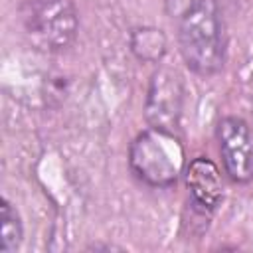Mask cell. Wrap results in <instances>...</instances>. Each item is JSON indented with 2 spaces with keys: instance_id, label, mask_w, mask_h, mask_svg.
I'll list each match as a JSON object with an SVG mask.
<instances>
[{
  "instance_id": "6da1fadb",
  "label": "cell",
  "mask_w": 253,
  "mask_h": 253,
  "mask_svg": "<svg viewBox=\"0 0 253 253\" xmlns=\"http://www.w3.org/2000/svg\"><path fill=\"white\" fill-rule=\"evenodd\" d=\"M178 45L184 63L198 75L217 73L225 59L223 18L215 0H194L180 16Z\"/></svg>"
},
{
  "instance_id": "7a4b0ae2",
  "label": "cell",
  "mask_w": 253,
  "mask_h": 253,
  "mask_svg": "<svg viewBox=\"0 0 253 253\" xmlns=\"http://www.w3.org/2000/svg\"><path fill=\"white\" fill-rule=\"evenodd\" d=\"M184 158L180 138L170 130L152 126L136 134L128 148V166L132 174L152 188L174 186L182 174Z\"/></svg>"
},
{
  "instance_id": "3957f363",
  "label": "cell",
  "mask_w": 253,
  "mask_h": 253,
  "mask_svg": "<svg viewBox=\"0 0 253 253\" xmlns=\"http://www.w3.org/2000/svg\"><path fill=\"white\" fill-rule=\"evenodd\" d=\"M22 24L36 49L55 53L73 43L79 16L71 0H28L22 8Z\"/></svg>"
},
{
  "instance_id": "277c9868",
  "label": "cell",
  "mask_w": 253,
  "mask_h": 253,
  "mask_svg": "<svg viewBox=\"0 0 253 253\" xmlns=\"http://www.w3.org/2000/svg\"><path fill=\"white\" fill-rule=\"evenodd\" d=\"M184 107V83L178 71L160 67L152 73L144 99V117L152 128L176 132Z\"/></svg>"
},
{
  "instance_id": "5b68a950",
  "label": "cell",
  "mask_w": 253,
  "mask_h": 253,
  "mask_svg": "<svg viewBox=\"0 0 253 253\" xmlns=\"http://www.w3.org/2000/svg\"><path fill=\"white\" fill-rule=\"evenodd\" d=\"M215 136L219 142L225 172L233 182L253 180V130L239 117H223L217 123Z\"/></svg>"
},
{
  "instance_id": "8992f818",
  "label": "cell",
  "mask_w": 253,
  "mask_h": 253,
  "mask_svg": "<svg viewBox=\"0 0 253 253\" xmlns=\"http://www.w3.org/2000/svg\"><path fill=\"white\" fill-rule=\"evenodd\" d=\"M186 186L192 204L200 211H213L223 198V180L219 168L206 156H198L186 168Z\"/></svg>"
},
{
  "instance_id": "52a82bcc",
  "label": "cell",
  "mask_w": 253,
  "mask_h": 253,
  "mask_svg": "<svg viewBox=\"0 0 253 253\" xmlns=\"http://www.w3.org/2000/svg\"><path fill=\"white\" fill-rule=\"evenodd\" d=\"M130 51L140 61L154 63L166 53V36L162 34V30L152 26L136 28L130 34Z\"/></svg>"
},
{
  "instance_id": "ba28073f",
  "label": "cell",
  "mask_w": 253,
  "mask_h": 253,
  "mask_svg": "<svg viewBox=\"0 0 253 253\" xmlns=\"http://www.w3.org/2000/svg\"><path fill=\"white\" fill-rule=\"evenodd\" d=\"M22 235H24V229H22L20 215L16 208L4 198L2 200V251L4 253L16 251L22 243Z\"/></svg>"
}]
</instances>
